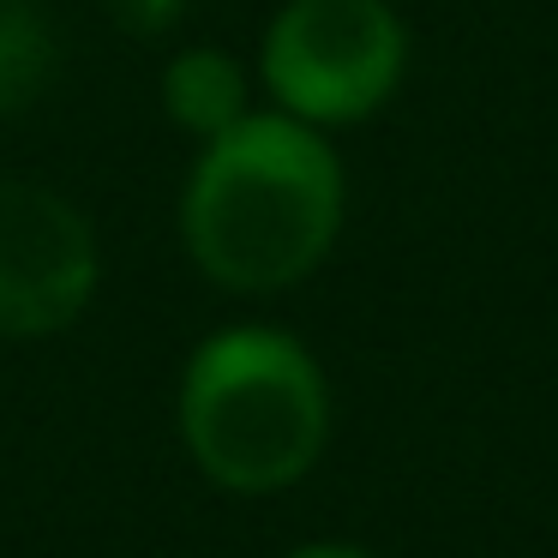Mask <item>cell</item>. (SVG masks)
<instances>
[{
	"instance_id": "277c9868",
	"label": "cell",
	"mask_w": 558,
	"mask_h": 558,
	"mask_svg": "<svg viewBox=\"0 0 558 558\" xmlns=\"http://www.w3.org/2000/svg\"><path fill=\"white\" fill-rule=\"evenodd\" d=\"M102 246L90 217L43 181H0V337H54L90 306Z\"/></svg>"
},
{
	"instance_id": "5b68a950",
	"label": "cell",
	"mask_w": 558,
	"mask_h": 558,
	"mask_svg": "<svg viewBox=\"0 0 558 558\" xmlns=\"http://www.w3.org/2000/svg\"><path fill=\"white\" fill-rule=\"evenodd\" d=\"M162 114H169L181 133H193L198 145L217 133H229L241 114H253V85H246V66L234 61L217 43H193V49L169 54L157 78Z\"/></svg>"
},
{
	"instance_id": "7a4b0ae2",
	"label": "cell",
	"mask_w": 558,
	"mask_h": 558,
	"mask_svg": "<svg viewBox=\"0 0 558 558\" xmlns=\"http://www.w3.org/2000/svg\"><path fill=\"white\" fill-rule=\"evenodd\" d=\"M181 438L198 474L229 493H282L330 438V390L306 342L270 325H229L181 373Z\"/></svg>"
},
{
	"instance_id": "ba28073f",
	"label": "cell",
	"mask_w": 558,
	"mask_h": 558,
	"mask_svg": "<svg viewBox=\"0 0 558 558\" xmlns=\"http://www.w3.org/2000/svg\"><path fill=\"white\" fill-rule=\"evenodd\" d=\"M289 558H373V553H361V546H342V541H318V546H294Z\"/></svg>"
},
{
	"instance_id": "8992f818",
	"label": "cell",
	"mask_w": 558,
	"mask_h": 558,
	"mask_svg": "<svg viewBox=\"0 0 558 558\" xmlns=\"http://www.w3.org/2000/svg\"><path fill=\"white\" fill-rule=\"evenodd\" d=\"M61 78V31L37 0H0V121L31 114Z\"/></svg>"
},
{
	"instance_id": "3957f363",
	"label": "cell",
	"mask_w": 558,
	"mask_h": 558,
	"mask_svg": "<svg viewBox=\"0 0 558 558\" xmlns=\"http://www.w3.org/2000/svg\"><path fill=\"white\" fill-rule=\"evenodd\" d=\"M409 73V25L390 0H282L258 43L270 109L306 126L373 121Z\"/></svg>"
},
{
	"instance_id": "52a82bcc",
	"label": "cell",
	"mask_w": 558,
	"mask_h": 558,
	"mask_svg": "<svg viewBox=\"0 0 558 558\" xmlns=\"http://www.w3.org/2000/svg\"><path fill=\"white\" fill-rule=\"evenodd\" d=\"M186 0H114V13H121V25L133 31V37H162V31L181 19Z\"/></svg>"
},
{
	"instance_id": "6da1fadb",
	"label": "cell",
	"mask_w": 558,
	"mask_h": 558,
	"mask_svg": "<svg viewBox=\"0 0 558 558\" xmlns=\"http://www.w3.org/2000/svg\"><path fill=\"white\" fill-rule=\"evenodd\" d=\"M342 162L325 133L282 109H253L205 138L181 186L186 258L217 289L277 294L313 277L342 234Z\"/></svg>"
}]
</instances>
